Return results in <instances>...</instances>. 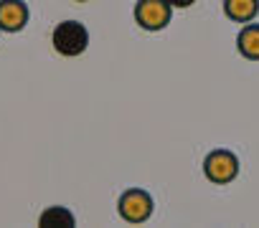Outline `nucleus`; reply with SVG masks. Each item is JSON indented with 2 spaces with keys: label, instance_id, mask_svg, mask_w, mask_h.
<instances>
[{
  "label": "nucleus",
  "instance_id": "nucleus-1",
  "mask_svg": "<svg viewBox=\"0 0 259 228\" xmlns=\"http://www.w3.org/2000/svg\"><path fill=\"white\" fill-rule=\"evenodd\" d=\"M51 43H54L56 53H61V56H79L89 46V31L79 21H61L54 28Z\"/></svg>",
  "mask_w": 259,
  "mask_h": 228
},
{
  "label": "nucleus",
  "instance_id": "nucleus-5",
  "mask_svg": "<svg viewBox=\"0 0 259 228\" xmlns=\"http://www.w3.org/2000/svg\"><path fill=\"white\" fill-rule=\"evenodd\" d=\"M28 23V8L23 0H0V28L16 33Z\"/></svg>",
  "mask_w": 259,
  "mask_h": 228
},
{
  "label": "nucleus",
  "instance_id": "nucleus-2",
  "mask_svg": "<svg viewBox=\"0 0 259 228\" xmlns=\"http://www.w3.org/2000/svg\"><path fill=\"white\" fill-rule=\"evenodd\" d=\"M173 6L168 0H140L135 6V21L145 31H160L170 23Z\"/></svg>",
  "mask_w": 259,
  "mask_h": 228
},
{
  "label": "nucleus",
  "instance_id": "nucleus-7",
  "mask_svg": "<svg viewBox=\"0 0 259 228\" xmlns=\"http://www.w3.org/2000/svg\"><path fill=\"white\" fill-rule=\"evenodd\" d=\"M224 13L231 21H251L259 13V0H224Z\"/></svg>",
  "mask_w": 259,
  "mask_h": 228
},
{
  "label": "nucleus",
  "instance_id": "nucleus-10",
  "mask_svg": "<svg viewBox=\"0 0 259 228\" xmlns=\"http://www.w3.org/2000/svg\"><path fill=\"white\" fill-rule=\"evenodd\" d=\"M76 3H87V0H76Z\"/></svg>",
  "mask_w": 259,
  "mask_h": 228
},
{
  "label": "nucleus",
  "instance_id": "nucleus-11",
  "mask_svg": "<svg viewBox=\"0 0 259 228\" xmlns=\"http://www.w3.org/2000/svg\"><path fill=\"white\" fill-rule=\"evenodd\" d=\"M0 31H3V28H0Z\"/></svg>",
  "mask_w": 259,
  "mask_h": 228
},
{
  "label": "nucleus",
  "instance_id": "nucleus-3",
  "mask_svg": "<svg viewBox=\"0 0 259 228\" xmlns=\"http://www.w3.org/2000/svg\"><path fill=\"white\" fill-rule=\"evenodd\" d=\"M203 173H206V178H208L211 183H229V180H234L236 173H239V160H236V155L229 152V150H216V152H211V155L206 157Z\"/></svg>",
  "mask_w": 259,
  "mask_h": 228
},
{
  "label": "nucleus",
  "instance_id": "nucleus-8",
  "mask_svg": "<svg viewBox=\"0 0 259 228\" xmlns=\"http://www.w3.org/2000/svg\"><path fill=\"white\" fill-rule=\"evenodd\" d=\"M74 215L69 213V208L64 205H51L49 210L41 213L38 218V225L41 228H74Z\"/></svg>",
  "mask_w": 259,
  "mask_h": 228
},
{
  "label": "nucleus",
  "instance_id": "nucleus-4",
  "mask_svg": "<svg viewBox=\"0 0 259 228\" xmlns=\"http://www.w3.org/2000/svg\"><path fill=\"white\" fill-rule=\"evenodd\" d=\"M153 213V198L145 193V190H127L122 198H119V215L127 220V223H143L148 220Z\"/></svg>",
  "mask_w": 259,
  "mask_h": 228
},
{
  "label": "nucleus",
  "instance_id": "nucleus-6",
  "mask_svg": "<svg viewBox=\"0 0 259 228\" xmlns=\"http://www.w3.org/2000/svg\"><path fill=\"white\" fill-rule=\"evenodd\" d=\"M236 46H239V53L244 59L256 61L259 59V26L256 23L244 26L241 33H239V38H236Z\"/></svg>",
  "mask_w": 259,
  "mask_h": 228
},
{
  "label": "nucleus",
  "instance_id": "nucleus-9",
  "mask_svg": "<svg viewBox=\"0 0 259 228\" xmlns=\"http://www.w3.org/2000/svg\"><path fill=\"white\" fill-rule=\"evenodd\" d=\"M168 3H170L173 8H188V6L196 3V0H168Z\"/></svg>",
  "mask_w": 259,
  "mask_h": 228
}]
</instances>
